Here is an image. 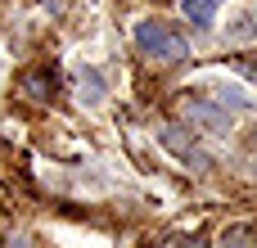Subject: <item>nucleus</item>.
I'll use <instances>...</instances> for the list:
<instances>
[{"label":"nucleus","instance_id":"obj_1","mask_svg":"<svg viewBox=\"0 0 257 248\" xmlns=\"http://www.w3.org/2000/svg\"><path fill=\"white\" fill-rule=\"evenodd\" d=\"M136 45H140V54H149V59H158V63H185V59H190L185 36H181L172 23H158V18L136 23Z\"/></svg>","mask_w":257,"mask_h":248},{"label":"nucleus","instance_id":"obj_2","mask_svg":"<svg viewBox=\"0 0 257 248\" xmlns=\"http://www.w3.org/2000/svg\"><path fill=\"white\" fill-rule=\"evenodd\" d=\"M158 145H163L167 154H176L181 163L199 167V172H208V167H212V163H208V154H203V149H199V145H194L181 127H163V131H158Z\"/></svg>","mask_w":257,"mask_h":248},{"label":"nucleus","instance_id":"obj_3","mask_svg":"<svg viewBox=\"0 0 257 248\" xmlns=\"http://www.w3.org/2000/svg\"><path fill=\"white\" fill-rule=\"evenodd\" d=\"M185 117L203 131H226L230 127V113L217 104V99H185Z\"/></svg>","mask_w":257,"mask_h":248},{"label":"nucleus","instance_id":"obj_4","mask_svg":"<svg viewBox=\"0 0 257 248\" xmlns=\"http://www.w3.org/2000/svg\"><path fill=\"white\" fill-rule=\"evenodd\" d=\"M18 90H23L32 104H45V99L54 95V68H32V72H23Z\"/></svg>","mask_w":257,"mask_h":248},{"label":"nucleus","instance_id":"obj_5","mask_svg":"<svg viewBox=\"0 0 257 248\" xmlns=\"http://www.w3.org/2000/svg\"><path fill=\"white\" fill-rule=\"evenodd\" d=\"M217 9H221V0H185V18H190L194 27H212Z\"/></svg>","mask_w":257,"mask_h":248},{"label":"nucleus","instance_id":"obj_6","mask_svg":"<svg viewBox=\"0 0 257 248\" xmlns=\"http://www.w3.org/2000/svg\"><path fill=\"white\" fill-rule=\"evenodd\" d=\"M77 90H81L86 104H99V99H104V77H99L95 68H86V72L77 77Z\"/></svg>","mask_w":257,"mask_h":248},{"label":"nucleus","instance_id":"obj_7","mask_svg":"<svg viewBox=\"0 0 257 248\" xmlns=\"http://www.w3.org/2000/svg\"><path fill=\"white\" fill-rule=\"evenodd\" d=\"M212 99H217V104H221L226 113H230V108L239 113V108H248V104H253V99H248L244 90H235V86H221V90H212Z\"/></svg>","mask_w":257,"mask_h":248},{"label":"nucleus","instance_id":"obj_8","mask_svg":"<svg viewBox=\"0 0 257 248\" xmlns=\"http://www.w3.org/2000/svg\"><path fill=\"white\" fill-rule=\"evenodd\" d=\"M221 239H226V244H221V248H253V235H248L244 226H235V230H226Z\"/></svg>","mask_w":257,"mask_h":248},{"label":"nucleus","instance_id":"obj_9","mask_svg":"<svg viewBox=\"0 0 257 248\" xmlns=\"http://www.w3.org/2000/svg\"><path fill=\"white\" fill-rule=\"evenodd\" d=\"M5 248H32V239H27V235H9V239H5Z\"/></svg>","mask_w":257,"mask_h":248},{"label":"nucleus","instance_id":"obj_10","mask_svg":"<svg viewBox=\"0 0 257 248\" xmlns=\"http://www.w3.org/2000/svg\"><path fill=\"white\" fill-rule=\"evenodd\" d=\"M176 248H208L203 239H185V244H176Z\"/></svg>","mask_w":257,"mask_h":248}]
</instances>
